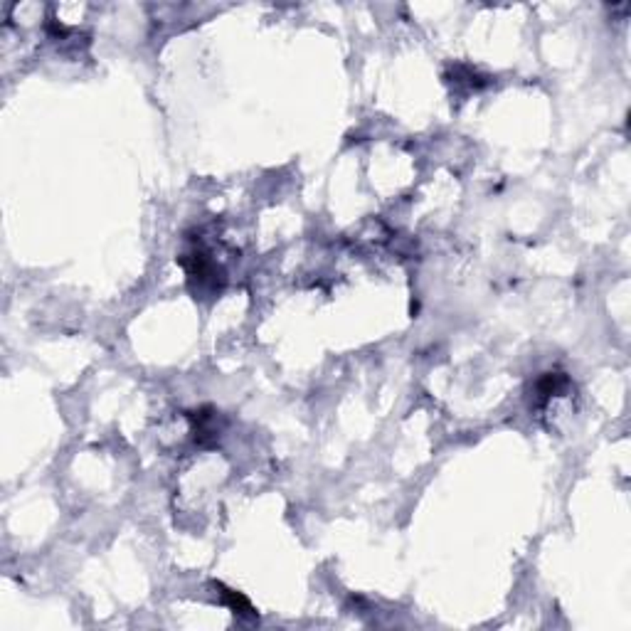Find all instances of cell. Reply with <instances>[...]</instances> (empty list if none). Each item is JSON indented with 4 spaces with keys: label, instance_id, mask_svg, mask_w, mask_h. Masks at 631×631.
I'll use <instances>...</instances> for the list:
<instances>
[{
    "label": "cell",
    "instance_id": "1",
    "mask_svg": "<svg viewBox=\"0 0 631 631\" xmlns=\"http://www.w3.org/2000/svg\"><path fill=\"white\" fill-rule=\"evenodd\" d=\"M217 589H220V597L222 602L227 604V607L232 609L235 614H240V617H255V609H252L250 599L242 597L240 592H235V589H227L225 584H215Z\"/></svg>",
    "mask_w": 631,
    "mask_h": 631
}]
</instances>
